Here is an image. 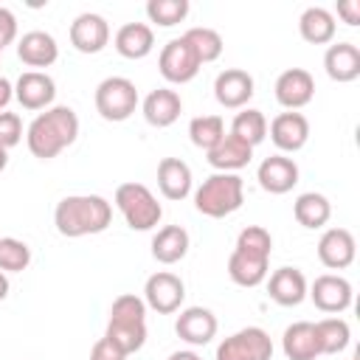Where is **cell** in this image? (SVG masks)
Returning <instances> with one entry per match:
<instances>
[{
	"label": "cell",
	"instance_id": "obj_1",
	"mask_svg": "<svg viewBox=\"0 0 360 360\" xmlns=\"http://www.w3.org/2000/svg\"><path fill=\"white\" fill-rule=\"evenodd\" d=\"M79 138V115L73 112V107L56 104L48 107L45 112H39L28 129H25V143L28 152L39 160H51L56 158L62 149H68L73 141Z\"/></svg>",
	"mask_w": 360,
	"mask_h": 360
},
{
	"label": "cell",
	"instance_id": "obj_2",
	"mask_svg": "<svg viewBox=\"0 0 360 360\" xmlns=\"http://www.w3.org/2000/svg\"><path fill=\"white\" fill-rule=\"evenodd\" d=\"M112 222V205L101 194H70L53 208V225L62 236L79 239L107 231Z\"/></svg>",
	"mask_w": 360,
	"mask_h": 360
},
{
	"label": "cell",
	"instance_id": "obj_3",
	"mask_svg": "<svg viewBox=\"0 0 360 360\" xmlns=\"http://www.w3.org/2000/svg\"><path fill=\"white\" fill-rule=\"evenodd\" d=\"M104 338L115 343L127 357L146 343V304L135 292H124L110 307V321Z\"/></svg>",
	"mask_w": 360,
	"mask_h": 360
},
{
	"label": "cell",
	"instance_id": "obj_4",
	"mask_svg": "<svg viewBox=\"0 0 360 360\" xmlns=\"http://www.w3.org/2000/svg\"><path fill=\"white\" fill-rule=\"evenodd\" d=\"M242 202H245V183L233 172H214L194 191V208L211 219L231 217L233 211L242 208Z\"/></svg>",
	"mask_w": 360,
	"mask_h": 360
},
{
	"label": "cell",
	"instance_id": "obj_5",
	"mask_svg": "<svg viewBox=\"0 0 360 360\" xmlns=\"http://www.w3.org/2000/svg\"><path fill=\"white\" fill-rule=\"evenodd\" d=\"M115 208L121 211L124 222L132 231H152L160 217H163V205L158 202V197L143 186V183H121L115 188Z\"/></svg>",
	"mask_w": 360,
	"mask_h": 360
},
{
	"label": "cell",
	"instance_id": "obj_6",
	"mask_svg": "<svg viewBox=\"0 0 360 360\" xmlns=\"http://www.w3.org/2000/svg\"><path fill=\"white\" fill-rule=\"evenodd\" d=\"M93 101L104 121H127L138 107V87L127 76H107L98 82Z\"/></svg>",
	"mask_w": 360,
	"mask_h": 360
},
{
	"label": "cell",
	"instance_id": "obj_7",
	"mask_svg": "<svg viewBox=\"0 0 360 360\" xmlns=\"http://www.w3.org/2000/svg\"><path fill=\"white\" fill-rule=\"evenodd\" d=\"M214 360H273V340L262 326H245L222 338Z\"/></svg>",
	"mask_w": 360,
	"mask_h": 360
},
{
	"label": "cell",
	"instance_id": "obj_8",
	"mask_svg": "<svg viewBox=\"0 0 360 360\" xmlns=\"http://www.w3.org/2000/svg\"><path fill=\"white\" fill-rule=\"evenodd\" d=\"M202 62L197 59L194 48L188 45L186 37H174L169 39L163 48H160V56H158V70L166 82L172 84H186L191 82L197 73H200Z\"/></svg>",
	"mask_w": 360,
	"mask_h": 360
},
{
	"label": "cell",
	"instance_id": "obj_9",
	"mask_svg": "<svg viewBox=\"0 0 360 360\" xmlns=\"http://www.w3.org/2000/svg\"><path fill=\"white\" fill-rule=\"evenodd\" d=\"M186 298V284L180 276L169 273V270H158L146 278L143 284V304L160 315H172L183 307Z\"/></svg>",
	"mask_w": 360,
	"mask_h": 360
},
{
	"label": "cell",
	"instance_id": "obj_10",
	"mask_svg": "<svg viewBox=\"0 0 360 360\" xmlns=\"http://www.w3.org/2000/svg\"><path fill=\"white\" fill-rule=\"evenodd\" d=\"M307 295L312 298V304L326 312V315H340L352 307V284L349 278H343L340 273H323L312 281V287H307Z\"/></svg>",
	"mask_w": 360,
	"mask_h": 360
},
{
	"label": "cell",
	"instance_id": "obj_11",
	"mask_svg": "<svg viewBox=\"0 0 360 360\" xmlns=\"http://www.w3.org/2000/svg\"><path fill=\"white\" fill-rule=\"evenodd\" d=\"M253 76L242 68H225L222 73H217L214 79V98L225 107V110H242L250 98H253Z\"/></svg>",
	"mask_w": 360,
	"mask_h": 360
},
{
	"label": "cell",
	"instance_id": "obj_12",
	"mask_svg": "<svg viewBox=\"0 0 360 360\" xmlns=\"http://www.w3.org/2000/svg\"><path fill=\"white\" fill-rule=\"evenodd\" d=\"M276 101L284 107V110H301L312 101L315 96V79L309 70L304 68H287L278 79H276Z\"/></svg>",
	"mask_w": 360,
	"mask_h": 360
},
{
	"label": "cell",
	"instance_id": "obj_13",
	"mask_svg": "<svg viewBox=\"0 0 360 360\" xmlns=\"http://www.w3.org/2000/svg\"><path fill=\"white\" fill-rule=\"evenodd\" d=\"M110 42V22L96 14V11H84L70 22V45L79 53H98L104 51Z\"/></svg>",
	"mask_w": 360,
	"mask_h": 360
},
{
	"label": "cell",
	"instance_id": "obj_14",
	"mask_svg": "<svg viewBox=\"0 0 360 360\" xmlns=\"http://www.w3.org/2000/svg\"><path fill=\"white\" fill-rule=\"evenodd\" d=\"M14 98L22 110H48L56 98V84L45 70H25L14 84Z\"/></svg>",
	"mask_w": 360,
	"mask_h": 360
},
{
	"label": "cell",
	"instance_id": "obj_15",
	"mask_svg": "<svg viewBox=\"0 0 360 360\" xmlns=\"http://www.w3.org/2000/svg\"><path fill=\"white\" fill-rule=\"evenodd\" d=\"M267 132H270V141L281 152H298L309 141V121H307V115H301L295 110H287V112H278L267 124Z\"/></svg>",
	"mask_w": 360,
	"mask_h": 360
},
{
	"label": "cell",
	"instance_id": "obj_16",
	"mask_svg": "<svg viewBox=\"0 0 360 360\" xmlns=\"http://www.w3.org/2000/svg\"><path fill=\"white\" fill-rule=\"evenodd\" d=\"M217 315L208 307H186L177 321H174V332L180 340H186L188 346H205L214 340L217 335Z\"/></svg>",
	"mask_w": 360,
	"mask_h": 360
},
{
	"label": "cell",
	"instance_id": "obj_17",
	"mask_svg": "<svg viewBox=\"0 0 360 360\" xmlns=\"http://www.w3.org/2000/svg\"><path fill=\"white\" fill-rule=\"evenodd\" d=\"M354 253H357V242L346 228H326L323 236L318 239V259L329 270H346L354 262Z\"/></svg>",
	"mask_w": 360,
	"mask_h": 360
},
{
	"label": "cell",
	"instance_id": "obj_18",
	"mask_svg": "<svg viewBox=\"0 0 360 360\" xmlns=\"http://www.w3.org/2000/svg\"><path fill=\"white\" fill-rule=\"evenodd\" d=\"M256 180L270 194H287L298 183V163L287 155H270L259 163Z\"/></svg>",
	"mask_w": 360,
	"mask_h": 360
},
{
	"label": "cell",
	"instance_id": "obj_19",
	"mask_svg": "<svg viewBox=\"0 0 360 360\" xmlns=\"http://www.w3.org/2000/svg\"><path fill=\"white\" fill-rule=\"evenodd\" d=\"M17 56H20L22 65H28L34 70H42V68H51L59 59V45L48 31H28L17 42Z\"/></svg>",
	"mask_w": 360,
	"mask_h": 360
},
{
	"label": "cell",
	"instance_id": "obj_20",
	"mask_svg": "<svg viewBox=\"0 0 360 360\" xmlns=\"http://www.w3.org/2000/svg\"><path fill=\"white\" fill-rule=\"evenodd\" d=\"M323 70L338 84L354 82L360 76V48L354 42H332L323 53Z\"/></svg>",
	"mask_w": 360,
	"mask_h": 360
},
{
	"label": "cell",
	"instance_id": "obj_21",
	"mask_svg": "<svg viewBox=\"0 0 360 360\" xmlns=\"http://www.w3.org/2000/svg\"><path fill=\"white\" fill-rule=\"evenodd\" d=\"M141 107H143L146 124L163 129V127H172V124L180 118V112H183V98H180V93L172 90V87H158V90H152V93L143 98Z\"/></svg>",
	"mask_w": 360,
	"mask_h": 360
},
{
	"label": "cell",
	"instance_id": "obj_22",
	"mask_svg": "<svg viewBox=\"0 0 360 360\" xmlns=\"http://www.w3.org/2000/svg\"><path fill=\"white\" fill-rule=\"evenodd\" d=\"M267 292L278 307H298L307 298V278L298 267H278L267 281Z\"/></svg>",
	"mask_w": 360,
	"mask_h": 360
},
{
	"label": "cell",
	"instance_id": "obj_23",
	"mask_svg": "<svg viewBox=\"0 0 360 360\" xmlns=\"http://www.w3.org/2000/svg\"><path fill=\"white\" fill-rule=\"evenodd\" d=\"M158 188L166 200H186L191 194V169L180 158H163L158 163Z\"/></svg>",
	"mask_w": 360,
	"mask_h": 360
},
{
	"label": "cell",
	"instance_id": "obj_24",
	"mask_svg": "<svg viewBox=\"0 0 360 360\" xmlns=\"http://www.w3.org/2000/svg\"><path fill=\"white\" fill-rule=\"evenodd\" d=\"M267 264H270V256H259V253L233 248V253L228 256V276L239 287H259L267 278Z\"/></svg>",
	"mask_w": 360,
	"mask_h": 360
},
{
	"label": "cell",
	"instance_id": "obj_25",
	"mask_svg": "<svg viewBox=\"0 0 360 360\" xmlns=\"http://www.w3.org/2000/svg\"><path fill=\"white\" fill-rule=\"evenodd\" d=\"M115 51L124 59H143L155 48V31L146 22H124L115 31Z\"/></svg>",
	"mask_w": 360,
	"mask_h": 360
},
{
	"label": "cell",
	"instance_id": "obj_26",
	"mask_svg": "<svg viewBox=\"0 0 360 360\" xmlns=\"http://www.w3.org/2000/svg\"><path fill=\"white\" fill-rule=\"evenodd\" d=\"M205 155H208V163H211L217 172H233V174H236L239 169H245V166L250 163L253 149H250L245 141H239L236 135L225 132L222 141H219L214 149H208Z\"/></svg>",
	"mask_w": 360,
	"mask_h": 360
},
{
	"label": "cell",
	"instance_id": "obj_27",
	"mask_svg": "<svg viewBox=\"0 0 360 360\" xmlns=\"http://www.w3.org/2000/svg\"><path fill=\"white\" fill-rule=\"evenodd\" d=\"M298 31H301V39L309 42V45H329L335 39V31H338V22H335V14L323 6H309L304 8V14L298 17Z\"/></svg>",
	"mask_w": 360,
	"mask_h": 360
},
{
	"label": "cell",
	"instance_id": "obj_28",
	"mask_svg": "<svg viewBox=\"0 0 360 360\" xmlns=\"http://www.w3.org/2000/svg\"><path fill=\"white\" fill-rule=\"evenodd\" d=\"M281 349H284L287 360H315V357H321L312 321H295V323H290L284 329V335H281Z\"/></svg>",
	"mask_w": 360,
	"mask_h": 360
},
{
	"label": "cell",
	"instance_id": "obj_29",
	"mask_svg": "<svg viewBox=\"0 0 360 360\" xmlns=\"http://www.w3.org/2000/svg\"><path fill=\"white\" fill-rule=\"evenodd\" d=\"M188 253V231L183 225H163L152 236V256L160 264H177Z\"/></svg>",
	"mask_w": 360,
	"mask_h": 360
},
{
	"label": "cell",
	"instance_id": "obj_30",
	"mask_svg": "<svg viewBox=\"0 0 360 360\" xmlns=\"http://www.w3.org/2000/svg\"><path fill=\"white\" fill-rule=\"evenodd\" d=\"M292 217L298 219V225L315 231V228H323V225L329 222L332 205H329V200H326L323 194H318V191H304V194H298L295 202H292Z\"/></svg>",
	"mask_w": 360,
	"mask_h": 360
},
{
	"label": "cell",
	"instance_id": "obj_31",
	"mask_svg": "<svg viewBox=\"0 0 360 360\" xmlns=\"http://www.w3.org/2000/svg\"><path fill=\"white\" fill-rule=\"evenodd\" d=\"M315 326V340H318V349L321 354H340L346 346H349V338H352V329L343 318L332 315V318H321L312 323Z\"/></svg>",
	"mask_w": 360,
	"mask_h": 360
},
{
	"label": "cell",
	"instance_id": "obj_32",
	"mask_svg": "<svg viewBox=\"0 0 360 360\" xmlns=\"http://www.w3.org/2000/svg\"><path fill=\"white\" fill-rule=\"evenodd\" d=\"M231 135H236L239 141H245L250 149L259 146L264 138H267V118L262 110H253V107H242L233 121H231Z\"/></svg>",
	"mask_w": 360,
	"mask_h": 360
},
{
	"label": "cell",
	"instance_id": "obj_33",
	"mask_svg": "<svg viewBox=\"0 0 360 360\" xmlns=\"http://www.w3.org/2000/svg\"><path fill=\"white\" fill-rule=\"evenodd\" d=\"M225 135V121L219 115H197L188 121V138L197 149L208 152L214 149Z\"/></svg>",
	"mask_w": 360,
	"mask_h": 360
},
{
	"label": "cell",
	"instance_id": "obj_34",
	"mask_svg": "<svg viewBox=\"0 0 360 360\" xmlns=\"http://www.w3.org/2000/svg\"><path fill=\"white\" fill-rule=\"evenodd\" d=\"M183 37L188 39V45L194 48V53H197V59H200L202 65L219 59V53H222V48H225L219 31H214V28H208V25H194V28H188Z\"/></svg>",
	"mask_w": 360,
	"mask_h": 360
},
{
	"label": "cell",
	"instance_id": "obj_35",
	"mask_svg": "<svg viewBox=\"0 0 360 360\" xmlns=\"http://www.w3.org/2000/svg\"><path fill=\"white\" fill-rule=\"evenodd\" d=\"M188 0H149L146 3V17L149 22L160 28H172L188 17Z\"/></svg>",
	"mask_w": 360,
	"mask_h": 360
},
{
	"label": "cell",
	"instance_id": "obj_36",
	"mask_svg": "<svg viewBox=\"0 0 360 360\" xmlns=\"http://www.w3.org/2000/svg\"><path fill=\"white\" fill-rule=\"evenodd\" d=\"M31 264V248L22 239L3 236L0 239V270L3 273H22Z\"/></svg>",
	"mask_w": 360,
	"mask_h": 360
},
{
	"label": "cell",
	"instance_id": "obj_37",
	"mask_svg": "<svg viewBox=\"0 0 360 360\" xmlns=\"http://www.w3.org/2000/svg\"><path fill=\"white\" fill-rule=\"evenodd\" d=\"M236 250L270 256V253H273V236H270V231L262 228V225H248V228H242L239 236H236Z\"/></svg>",
	"mask_w": 360,
	"mask_h": 360
},
{
	"label": "cell",
	"instance_id": "obj_38",
	"mask_svg": "<svg viewBox=\"0 0 360 360\" xmlns=\"http://www.w3.org/2000/svg\"><path fill=\"white\" fill-rule=\"evenodd\" d=\"M20 141H22V118L17 112L3 110L0 112V146L3 149H11Z\"/></svg>",
	"mask_w": 360,
	"mask_h": 360
},
{
	"label": "cell",
	"instance_id": "obj_39",
	"mask_svg": "<svg viewBox=\"0 0 360 360\" xmlns=\"http://www.w3.org/2000/svg\"><path fill=\"white\" fill-rule=\"evenodd\" d=\"M90 360H127V354L115 343H110L107 338H98L90 349Z\"/></svg>",
	"mask_w": 360,
	"mask_h": 360
},
{
	"label": "cell",
	"instance_id": "obj_40",
	"mask_svg": "<svg viewBox=\"0 0 360 360\" xmlns=\"http://www.w3.org/2000/svg\"><path fill=\"white\" fill-rule=\"evenodd\" d=\"M14 39H17V17L6 6H0V51Z\"/></svg>",
	"mask_w": 360,
	"mask_h": 360
},
{
	"label": "cell",
	"instance_id": "obj_41",
	"mask_svg": "<svg viewBox=\"0 0 360 360\" xmlns=\"http://www.w3.org/2000/svg\"><path fill=\"white\" fill-rule=\"evenodd\" d=\"M338 17H343L346 25H360V0H343V3H338Z\"/></svg>",
	"mask_w": 360,
	"mask_h": 360
},
{
	"label": "cell",
	"instance_id": "obj_42",
	"mask_svg": "<svg viewBox=\"0 0 360 360\" xmlns=\"http://www.w3.org/2000/svg\"><path fill=\"white\" fill-rule=\"evenodd\" d=\"M11 98H14V84H11L6 76H0V112L8 107Z\"/></svg>",
	"mask_w": 360,
	"mask_h": 360
},
{
	"label": "cell",
	"instance_id": "obj_43",
	"mask_svg": "<svg viewBox=\"0 0 360 360\" xmlns=\"http://www.w3.org/2000/svg\"><path fill=\"white\" fill-rule=\"evenodd\" d=\"M169 360H202V357L197 352H191V349H180V352H172Z\"/></svg>",
	"mask_w": 360,
	"mask_h": 360
},
{
	"label": "cell",
	"instance_id": "obj_44",
	"mask_svg": "<svg viewBox=\"0 0 360 360\" xmlns=\"http://www.w3.org/2000/svg\"><path fill=\"white\" fill-rule=\"evenodd\" d=\"M6 295H8V276L0 270V301H6Z\"/></svg>",
	"mask_w": 360,
	"mask_h": 360
},
{
	"label": "cell",
	"instance_id": "obj_45",
	"mask_svg": "<svg viewBox=\"0 0 360 360\" xmlns=\"http://www.w3.org/2000/svg\"><path fill=\"white\" fill-rule=\"evenodd\" d=\"M6 166H8V149H3V146H0V172H3Z\"/></svg>",
	"mask_w": 360,
	"mask_h": 360
},
{
	"label": "cell",
	"instance_id": "obj_46",
	"mask_svg": "<svg viewBox=\"0 0 360 360\" xmlns=\"http://www.w3.org/2000/svg\"><path fill=\"white\" fill-rule=\"evenodd\" d=\"M352 360H360V357H352Z\"/></svg>",
	"mask_w": 360,
	"mask_h": 360
},
{
	"label": "cell",
	"instance_id": "obj_47",
	"mask_svg": "<svg viewBox=\"0 0 360 360\" xmlns=\"http://www.w3.org/2000/svg\"><path fill=\"white\" fill-rule=\"evenodd\" d=\"M0 56H3V51H0Z\"/></svg>",
	"mask_w": 360,
	"mask_h": 360
}]
</instances>
